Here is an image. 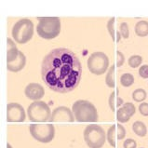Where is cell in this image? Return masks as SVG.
<instances>
[{
	"mask_svg": "<svg viewBox=\"0 0 148 148\" xmlns=\"http://www.w3.org/2000/svg\"><path fill=\"white\" fill-rule=\"evenodd\" d=\"M82 65L72 50L58 48L50 50L41 65V77L50 90L60 93L74 90L81 80Z\"/></svg>",
	"mask_w": 148,
	"mask_h": 148,
	"instance_id": "1",
	"label": "cell"
},
{
	"mask_svg": "<svg viewBox=\"0 0 148 148\" xmlns=\"http://www.w3.org/2000/svg\"><path fill=\"white\" fill-rule=\"evenodd\" d=\"M72 111L77 122H93L98 121V112L93 104L85 100H78L73 104Z\"/></svg>",
	"mask_w": 148,
	"mask_h": 148,
	"instance_id": "2",
	"label": "cell"
},
{
	"mask_svg": "<svg viewBox=\"0 0 148 148\" xmlns=\"http://www.w3.org/2000/svg\"><path fill=\"white\" fill-rule=\"evenodd\" d=\"M39 23L36 26L38 36L45 39H53L61 32V21L58 17H43L38 18Z\"/></svg>",
	"mask_w": 148,
	"mask_h": 148,
	"instance_id": "3",
	"label": "cell"
},
{
	"mask_svg": "<svg viewBox=\"0 0 148 148\" xmlns=\"http://www.w3.org/2000/svg\"><path fill=\"white\" fill-rule=\"evenodd\" d=\"M13 39L19 44H25L30 40L34 35V23L29 19L19 20L12 28Z\"/></svg>",
	"mask_w": 148,
	"mask_h": 148,
	"instance_id": "4",
	"label": "cell"
},
{
	"mask_svg": "<svg viewBox=\"0 0 148 148\" xmlns=\"http://www.w3.org/2000/svg\"><path fill=\"white\" fill-rule=\"evenodd\" d=\"M84 140L90 148H101L106 140V134L101 126L88 125L84 130Z\"/></svg>",
	"mask_w": 148,
	"mask_h": 148,
	"instance_id": "5",
	"label": "cell"
},
{
	"mask_svg": "<svg viewBox=\"0 0 148 148\" xmlns=\"http://www.w3.org/2000/svg\"><path fill=\"white\" fill-rule=\"evenodd\" d=\"M28 117L32 122H48L51 119L52 113L49 104L42 101H36L28 107Z\"/></svg>",
	"mask_w": 148,
	"mask_h": 148,
	"instance_id": "6",
	"label": "cell"
},
{
	"mask_svg": "<svg viewBox=\"0 0 148 148\" xmlns=\"http://www.w3.org/2000/svg\"><path fill=\"white\" fill-rule=\"evenodd\" d=\"M29 130L34 139L43 143H50L55 135V128L51 124H32Z\"/></svg>",
	"mask_w": 148,
	"mask_h": 148,
	"instance_id": "7",
	"label": "cell"
},
{
	"mask_svg": "<svg viewBox=\"0 0 148 148\" xmlns=\"http://www.w3.org/2000/svg\"><path fill=\"white\" fill-rule=\"evenodd\" d=\"M88 68L92 74L100 75L105 73L109 65V59L103 52H94L88 59Z\"/></svg>",
	"mask_w": 148,
	"mask_h": 148,
	"instance_id": "8",
	"label": "cell"
},
{
	"mask_svg": "<svg viewBox=\"0 0 148 148\" xmlns=\"http://www.w3.org/2000/svg\"><path fill=\"white\" fill-rule=\"evenodd\" d=\"M26 117L23 105L17 103H10L7 105L8 122H23Z\"/></svg>",
	"mask_w": 148,
	"mask_h": 148,
	"instance_id": "9",
	"label": "cell"
},
{
	"mask_svg": "<svg viewBox=\"0 0 148 148\" xmlns=\"http://www.w3.org/2000/svg\"><path fill=\"white\" fill-rule=\"evenodd\" d=\"M74 121H75V116L73 115V111L68 107L59 106L52 111L50 122H56V123H72Z\"/></svg>",
	"mask_w": 148,
	"mask_h": 148,
	"instance_id": "10",
	"label": "cell"
},
{
	"mask_svg": "<svg viewBox=\"0 0 148 148\" xmlns=\"http://www.w3.org/2000/svg\"><path fill=\"white\" fill-rule=\"evenodd\" d=\"M24 93L28 99L36 101V100L43 98L45 94V90L38 83H30L25 88Z\"/></svg>",
	"mask_w": 148,
	"mask_h": 148,
	"instance_id": "11",
	"label": "cell"
},
{
	"mask_svg": "<svg viewBox=\"0 0 148 148\" xmlns=\"http://www.w3.org/2000/svg\"><path fill=\"white\" fill-rule=\"evenodd\" d=\"M25 63H26V58H25V55L22 52V54L20 55V57L18 59H16V60L14 62H12L11 63L7 64V67L8 71L13 72V73H17V72L23 69V67L25 66Z\"/></svg>",
	"mask_w": 148,
	"mask_h": 148,
	"instance_id": "12",
	"label": "cell"
},
{
	"mask_svg": "<svg viewBox=\"0 0 148 148\" xmlns=\"http://www.w3.org/2000/svg\"><path fill=\"white\" fill-rule=\"evenodd\" d=\"M132 130L139 137H145L147 134L146 125L142 121H135L132 125Z\"/></svg>",
	"mask_w": 148,
	"mask_h": 148,
	"instance_id": "13",
	"label": "cell"
},
{
	"mask_svg": "<svg viewBox=\"0 0 148 148\" xmlns=\"http://www.w3.org/2000/svg\"><path fill=\"white\" fill-rule=\"evenodd\" d=\"M135 33L138 36H148V22L147 21H140L135 25Z\"/></svg>",
	"mask_w": 148,
	"mask_h": 148,
	"instance_id": "14",
	"label": "cell"
},
{
	"mask_svg": "<svg viewBox=\"0 0 148 148\" xmlns=\"http://www.w3.org/2000/svg\"><path fill=\"white\" fill-rule=\"evenodd\" d=\"M115 64H113L105 77V83L109 88H115Z\"/></svg>",
	"mask_w": 148,
	"mask_h": 148,
	"instance_id": "15",
	"label": "cell"
},
{
	"mask_svg": "<svg viewBox=\"0 0 148 148\" xmlns=\"http://www.w3.org/2000/svg\"><path fill=\"white\" fill-rule=\"evenodd\" d=\"M116 125H112L107 130V141L109 143V145L115 147L116 146Z\"/></svg>",
	"mask_w": 148,
	"mask_h": 148,
	"instance_id": "16",
	"label": "cell"
},
{
	"mask_svg": "<svg viewBox=\"0 0 148 148\" xmlns=\"http://www.w3.org/2000/svg\"><path fill=\"white\" fill-rule=\"evenodd\" d=\"M146 97H147V93L143 88H137L132 93V99L135 101H137V103H142V101H143L146 99Z\"/></svg>",
	"mask_w": 148,
	"mask_h": 148,
	"instance_id": "17",
	"label": "cell"
},
{
	"mask_svg": "<svg viewBox=\"0 0 148 148\" xmlns=\"http://www.w3.org/2000/svg\"><path fill=\"white\" fill-rule=\"evenodd\" d=\"M120 83L121 85L123 87H130L134 83V77L132 74H129V73H125L121 75L120 77Z\"/></svg>",
	"mask_w": 148,
	"mask_h": 148,
	"instance_id": "18",
	"label": "cell"
},
{
	"mask_svg": "<svg viewBox=\"0 0 148 148\" xmlns=\"http://www.w3.org/2000/svg\"><path fill=\"white\" fill-rule=\"evenodd\" d=\"M130 116L128 113H127L123 108H119L116 112V119L120 123H126L130 119Z\"/></svg>",
	"mask_w": 148,
	"mask_h": 148,
	"instance_id": "19",
	"label": "cell"
},
{
	"mask_svg": "<svg viewBox=\"0 0 148 148\" xmlns=\"http://www.w3.org/2000/svg\"><path fill=\"white\" fill-rule=\"evenodd\" d=\"M143 62V58L140 55H132L129 59V65L132 68H137L141 65V63Z\"/></svg>",
	"mask_w": 148,
	"mask_h": 148,
	"instance_id": "20",
	"label": "cell"
},
{
	"mask_svg": "<svg viewBox=\"0 0 148 148\" xmlns=\"http://www.w3.org/2000/svg\"><path fill=\"white\" fill-rule=\"evenodd\" d=\"M107 30L111 36L113 41H116V33H115V18H111L107 23Z\"/></svg>",
	"mask_w": 148,
	"mask_h": 148,
	"instance_id": "21",
	"label": "cell"
},
{
	"mask_svg": "<svg viewBox=\"0 0 148 148\" xmlns=\"http://www.w3.org/2000/svg\"><path fill=\"white\" fill-rule=\"evenodd\" d=\"M119 32H120V35L123 38L127 39L129 38V36H130V30H129V25L127 23H120V26H119Z\"/></svg>",
	"mask_w": 148,
	"mask_h": 148,
	"instance_id": "22",
	"label": "cell"
},
{
	"mask_svg": "<svg viewBox=\"0 0 148 148\" xmlns=\"http://www.w3.org/2000/svg\"><path fill=\"white\" fill-rule=\"evenodd\" d=\"M116 134L117 140H123L126 136V130L121 124L116 125Z\"/></svg>",
	"mask_w": 148,
	"mask_h": 148,
	"instance_id": "23",
	"label": "cell"
},
{
	"mask_svg": "<svg viewBox=\"0 0 148 148\" xmlns=\"http://www.w3.org/2000/svg\"><path fill=\"white\" fill-rule=\"evenodd\" d=\"M122 108H123L130 116H132L135 114V112H136L135 105L132 103H124L123 106H122Z\"/></svg>",
	"mask_w": 148,
	"mask_h": 148,
	"instance_id": "24",
	"label": "cell"
},
{
	"mask_svg": "<svg viewBox=\"0 0 148 148\" xmlns=\"http://www.w3.org/2000/svg\"><path fill=\"white\" fill-rule=\"evenodd\" d=\"M116 99V92L113 91L111 93V95H110V97H109V106H110V108L112 109V111H115L116 106H118Z\"/></svg>",
	"mask_w": 148,
	"mask_h": 148,
	"instance_id": "25",
	"label": "cell"
},
{
	"mask_svg": "<svg viewBox=\"0 0 148 148\" xmlns=\"http://www.w3.org/2000/svg\"><path fill=\"white\" fill-rule=\"evenodd\" d=\"M123 147L124 148H137V143L133 139H127L123 143Z\"/></svg>",
	"mask_w": 148,
	"mask_h": 148,
	"instance_id": "26",
	"label": "cell"
},
{
	"mask_svg": "<svg viewBox=\"0 0 148 148\" xmlns=\"http://www.w3.org/2000/svg\"><path fill=\"white\" fill-rule=\"evenodd\" d=\"M125 62V56L119 50H116V65L117 67H120L123 65Z\"/></svg>",
	"mask_w": 148,
	"mask_h": 148,
	"instance_id": "27",
	"label": "cell"
},
{
	"mask_svg": "<svg viewBox=\"0 0 148 148\" xmlns=\"http://www.w3.org/2000/svg\"><path fill=\"white\" fill-rule=\"evenodd\" d=\"M139 112L143 116H148V103H142L139 105Z\"/></svg>",
	"mask_w": 148,
	"mask_h": 148,
	"instance_id": "28",
	"label": "cell"
},
{
	"mask_svg": "<svg viewBox=\"0 0 148 148\" xmlns=\"http://www.w3.org/2000/svg\"><path fill=\"white\" fill-rule=\"evenodd\" d=\"M139 75L143 78H148V65H142L139 69Z\"/></svg>",
	"mask_w": 148,
	"mask_h": 148,
	"instance_id": "29",
	"label": "cell"
},
{
	"mask_svg": "<svg viewBox=\"0 0 148 148\" xmlns=\"http://www.w3.org/2000/svg\"><path fill=\"white\" fill-rule=\"evenodd\" d=\"M7 148H13V147H12L11 145H10V143H7Z\"/></svg>",
	"mask_w": 148,
	"mask_h": 148,
	"instance_id": "30",
	"label": "cell"
},
{
	"mask_svg": "<svg viewBox=\"0 0 148 148\" xmlns=\"http://www.w3.org/2000/svg\"><path fill=\"white\" fill-rule=\"evenodd\" d=\"M141 148H143V147H141Z\"/></svg>",
	"mask_w": 148,
	"mask_h": 148,
	"instance_id": "31",
	"label": "cell"
}]
</instances>
